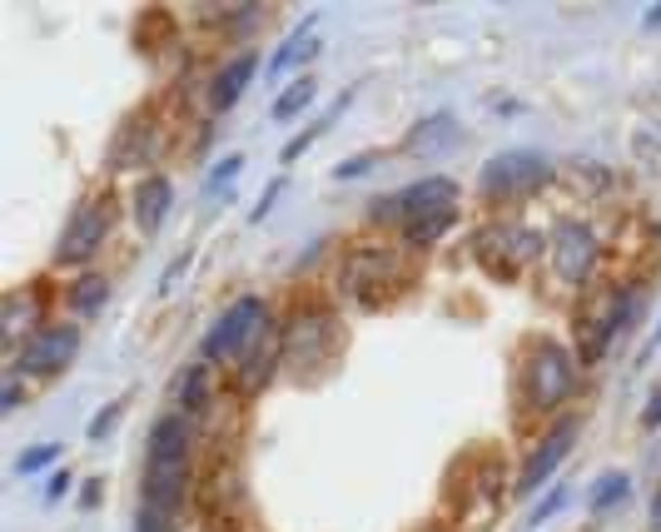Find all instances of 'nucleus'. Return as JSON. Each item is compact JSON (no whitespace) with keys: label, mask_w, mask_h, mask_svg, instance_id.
<instances>
[{"label":"nucleus","mask_w":661,"mask_h":532,"mask_svg":"<svg viewBox=\"0 0 661 532\" xmlns=\"http://www.w3.org/2000/svg\"><path fill=\"white\" fill-rule=\"evenodd\" d=\"M582 389V358L567 349V343L537 339L522 343V358H518V393H522V408L537 418H562V403H572Z\"/></svg>","instance_id":"obj_1"},{"label":"nucleus","mask_w":661,"mask_h":532,"mask_svg":"<svg viewBox=\"0 0 661 532\" xmlns=\"http://www.w3.org/2000/svg\"><path fill=\"white\" fill-rule=\"evenodd\" d=\"M279 339V324H274L269 304L259 294H239L234 304L209 324V333L200 339V364H229L239 368L244 358H254L264 343Z\"/></svg>","instance_id":"obj_2"},{"label":"nucleus","mask_w":661,"mask_h":532,"mask_svg":"<svg viewBox=\"0 0 661 532\" xmlns=\"http://www.w3.org/2000/svg\"><path fill=\"white\" fill-rule=\"evenodd\" d=\"M343 343V329H339V314L319 299H298L289 308V319L279 324V354H283V368L298 373V379H314Z\"/></svg>","instance_id":"obj_3"},{"label":"nucleus","mask_w":661,"mask_h":532,"mask_svg":"<svg viewBox=\"0 0 661 532\" xmlns=\"http://www.w3.org/2000/svg\"><path fill=\"white\" fill-rule=\"evenodd\" d=\"M339 289L358 308H383L403 284H408V259L403 244H348L339 259Z\"/></svg>","instance_id":"obj_4"},{"label":"nucleus","mask_w":661,"mask_h":532,"mask_svg":"<svg viewBox=\"0 0 661 532\" xmlns=\"http://www.w3.org/2000/svg\"><path fill=\"white\" fill-rule=\"evenodd\" d=\"M597 259H602L597 225H592V219H582V214H567V219H557L552 235H547V264H552L557 284L587 289L592 274H597Z\"/></svg>","instance_id":"obj_5"},{"label":"nucleus","mask_w":661,"mask_h":532,"mask_svg":"<svg viewBox=\"0 0 661 532\" xmlns=\"http://www.w3.org/2000/svg\"><path fill=\"white\" fill-rule=\"evenodd\" d=\"M543 254V235L512 219H487L472 229V259L483 264L493 279H518L532 259Z\"/></svg>","instance_id":"obj_6"},{"label":"nucleus","mask_w":661,"mask_h":532,"mask_svg":"<svg viewBox=\"0 0 661 532\" xmlns=\"http://www.w3.org/2000/svg\"><path fill=\"white\" fill-rule=\"evenodd\" d=\"M552 179V165H547V154L537 150H503L493 154L483 169H478V194L487 204H512V200H527L537 194Z\"/></svg>","instance_id":"obj_7"},{"label":"nucleus","mask_w":661,"mask_h":532,"mask_svg":"<svg viewBox=\"0 0 661 532\" xmlns=\"http://www.w3.org/2000/svg\"><path fill=\"white\" fill-rule=\"evenodd\" d=\"M110 225H115V204H110L105 194H85V200L71 210L60 239H55L60 269H80V264H90L94 254L110 244Z\"/></svg>","instance_id":"obj_8"},{"label":"nucleus","mask_w":661,"mask_h":532,"mask_svg":"<svg viewBox=\"0 0 661 532\" xmlns=\"http://www.w3.org/2000/svg\"><path fill=\"white\" fill-rule=\"evenodd\" d=\"M458 179L453 175H423L414 179V185H403L398 194H378L373 204H368V219H378V225H408V219H423V214H437V210H453L458 204Z\"/></svg>","instance_id":"obj_9"},{"label":"nucleus","mask_w":661,"mask_h":532,"mask_svg":"<svg viewBox=\"0 0 661 532\" xmlns=\"http://www.w3.org/2000/svg\"><path fill=\"white\" fill-rule=\"evenodd\" d=\"M577 433H582V418H577V414H562V418H557V423L547 428L537 443H532L527 458H522L518 478H512V493H518V497L543 493V487L557 478V468L567 463V453L577 448Z\"/></svg>","instance_id":"obj_10"},{"label":"nucleus","mask_w":661,"mask_h":532,"mask_svg":"<svg viewBox=\"0 0 661 532\" xmlns=\"http://www.w3.org/2000/svg\"><path fill=\"white\" fill-rule=\"evenodd\" d=\"M80 343H85L80 324H46V329L11 358V368L21 379H60V373L80 358Z\"/></svg>","instance_id":"obj_11"},{"label":"nucleus","mask_w":661,"mask_h":532,"mask_svg":"<svg viewBox=\"0 0 661 532\" xmlns=\"http://www.w3.org/2000/svg\"><path fill=\"white\" fill-rule=\"evenodd\" d=\"M160 144H165V130H160L154 110L140 105L135 115H125V125H119L115 140H110L105 169L110 175H125V169H144V175H154L150 165L160 160Z\"/></svg>","instance_id":"obj_12"},{"label":"nucleus","mask_w":661,"mask_h":532,"mask_svg":"<svg viewBox=\"0 0 661 532\" xmlns=\"http://www.w3.org/2000/svg\"><path fill=\"white\" fill-rule=\"evenodd\" d=\"M637 308H641V289L637 284L616 289V294L602 304V314H597V329H587V339H582V364H597V358H602L607 349L626 333V324L637 319Z\"/></svg>","instance_id":"obj_13"},{"label":"nucleus","mask_w":661,"mask_h":532,"mask_svg":"<svg viewBox=\"0 0 661 532\" xmlns=\"http://www.w3.org/2000/svg\"><path fill=\"white\" fill-rule=\"evenodd\" d=\"M40 329H46V299H40V289H11L5 304H0V339H5V354L15 358Z\"/></svg>","instance_id":"obj_14"},{"label":"nucleus","mask_w":661,"mask_h":532,"mask_svg":"<svg viewBox=\"0 0 661 532\" xmlns=\"http://www.w3.org/2000/svg\"><path fill=\"white\" fill-rule=\"evenodd\" d=\"M254 75H259V50H254V46H244L239 55H229L225 65L209 75V85H204V100H209L214 115L234 110L239 96H244L249 85H254Z\"/></svg>","instance_id":"obj_15"},{"label":"nucleus","mask_w":661,"mask_h":532,"mask_svg":"<svg viewBox=\"0 0 661 532\" xmlns=\"http://www.w3.org/2000/svg\"><path fill=\"white\" fill-rule=\"evenodd\" d=\"M189 453H194V418L185 414H160L150 428V463H160V468H185Z\"/></svg>","instance_id":"obj_16"},{"label":"nucleus","mask_w":661,"mask_h":532,"mask_svg":"<svg viewBox=\"0 0 661 532\" xmlns=\"http://www.w3.org/2000/svg\"><path fill=\"white\" fill-rule=\"evenodd\" d=\"M169 204H175V179L169 175H140V185H135L130 194V214H135V229H140L144 239L160 235V225L169 219Z\"/></svg>","instance_id":"obj_17"},{"label":"nucleus","mask_w":661,"mask_h":532,"mask_svg":"<svg viewBox=\"0 0 661 532\" xmlns=\"http://www.w3.org/2000/svg\"><path fill=\"white\" fill-rule=\"evenodd\" d=\"M319 50H323L319 46V15H304V21L289 30V40L269 55V75L283 80L289 71H298V65H308V60H319Z\"/></svg>","instance_id":"obj_18"},{"label":"nucleus","mask_w":661,"mask_h":532,"mask_svg":"<svg viewBox=\"0 0 661 532\" xmlns=\"http://www.w3.org/2000/svg\"><path fill=\"white\" fill-rule=\"evenodd\" d=\"M189 497V463L185 468H160V463H144V493L140 503H154L165 512H179V503Z\"/></svg>","instance_id":"obj_19"},{"label":"nucleus","mask_w":661,"mask_h":532,"mask_svg":"<svg viewBox=\"0 0 661 532\" xmlns=\"http://www.w3.org/2000/svg\"><path fill=\"white\" fill-rule=\"evenodd\" d=\"M214 408V373H209V364H194L179 373V383H175V414H185V418H204Z\"/></svg>","instance_id":"obj_20"},{"label":"nucleus","mask_w":661,"mask_h":532,"mask_svg":"<svg viewBox=\"0 0 661 532\" xmlns=\"http://www.w3.org/2000/svg\"><path fill=\"white\" fill-rule=\"evenodd\" d=\"M453 225H458V204H453V210H437V214H423V219H408V225H398V244L408 249V254H428L433 244H443V239L453 235Z\"/></svg>","instance_id":"obj_21"},{"label":"nucleus","mask_w":661,"mask_h":532,"mask_svg":"<svg viewBox=\"0 0 661 532\" xmlns=\"http://www.w3.org/2000/svg\"><path fill=\"white\" fill-rule=\"evenodd\" d=\"M354 100H358V85H348V90H343V96H333V100H329V110H323V115H319V119H314V125H308V130H298V135H294V140L283 144V154H279V165H294V160H298V154H304V150H308V144H319V140H323V135H329V130H333V119H339V115H343V110L354 105Z\"/></svg>","instance_id":"obj_22"},{"label":"nucleus","mask_w":661,"mask_h":532,"mask_svg":"<svg viewBox=\"0 0 661 532\" xmlns=\"http://www.w3.org/2000/svg\"><path fill=\"white\" fill-rule=\"evenodd\" d=\"M194 21L209 25V30H225V36H249L264 21V5L259 0H249V5H200Z\"/></svg>","instance_id":"obj_23"},{"label":"nucleus","mask_w":661,"mask_h":532,"mask_svg":"<svg viewBox=\"0 0 661 532\" xmlns=\"http://www.w3.org/2000/svg\"><path fill=\"white\" fill-rule=\"evenodd\" d=\"M105 304H110V279H105V274L80 269L71 284H65V308H71V314H80V319H94Z\"/></svg>","instance_id":"obj_24"},{"label":"nucleus","mask_w":661,"mask_h":532,"mask_svg":"<svg viewBox=\"0 0 661 532\" xmlns=\"http://www.w3.org/2000/svg\"><path fill=\"white\" fill-rule=\"evenodd\" d=\"M448 144H458V119H453V115H428L423 125H414V135L403 140V150L433 154V150H448Z\"/></svg>","instance_id":"obj_25"},{"label":"nucleus","mask_w":661,"mask_h":532,"mask_svg":"<svg viewBox=\"0 0 661 532\" xmlns=\"http://www.w3.org/2000/svg\"><path fill=\"white\" fill-rule=\"evenodd\" d=\"M319 100V75H298L283 96H274V105H269V115H274V125H289V119H298L308 105Z\"/></svg>","instance_id":"obj_26"},{"label":"nucleus","mask_w":661,"mask_h":532,"mask_svg":"<svg viewBox=\"0 0 661 532\" xmlns=\"http://www.w3.org/2000/svg\"><path fill=\"white\" fill-rule=\"evenodd\" d=\"M567 503H572V487H567V483L547 487V493L537 497V503H532V512H527V518H522V528H527V532H537V528H543V522H552L557 512L567 508Z\"/></svg>","instance_id":"obj_27"},{"label":"nucleus","mask_w":661,"mask_h":532,"mask_svg":"<svg viewBox=\"0 0 661 532\" xmlns=\"http://www.w3.org/2000/svg\"><path fill=\"white\" fill-rule=\"evenodd\" d=\"M632 493V478L622 473V468H612V473H602L597 478V487H592V512H607V508H616L622 497Z\"/></svg>","instance_id":"obj_28"},{"label":"nucleus","mask_w":661,"mask_h":532,"mask_svg":"<svg viewBox=\"0 0 661 532\" xmlns=\"http://www.w3.org/2000/svg\"><path fill=\"white\" fill-rule=\"evenodd\" d=\"M244 165H249V160H244L239 150H234V154H219V160L209 165V175H204L200 190H204V194H225V185H234V179L244 175Z\"/></svg>","instance_id":"obj_29"},{"label":"nucleus","mask_w":661,"mask_h":532,"mask_svg":"<svg viewBox=\"0 0 661 532\" xmlns=\"http://www.w3.org/2000/svg\"><path fill=\"white\" fill-rule=\"evenodd\" d=\"M119 418H125V398L105 403V408H100V414L90 418V428H85V438H90V443H105V438L119 428Z\"/></svg>","instance_id":"obj_30"},{"label":"nucleus","mask_w":661,"mask_h":532,"mask_svg":"<svg viewBox=\"0 0 661 532\" xmlns=\"http://www.w3.org/2000/svg\"><path fill=\"white\" fill-rule=\"evenodd\" d=\"M55 463H60V443H40V448H25L21 458H15V473L30 478V473H40V468H55Z\"/></svg>","instance_id":"obj_31"},{"label":"nucleus","mask_w":661,"mask_h":532,"mask_svg":"<svg viewBox=\"0 0 661 532\" xmlns=\"http://www.w3.org/2000/svg\"><path fill=\"white\" fill-rule=\"evenodd\" d=\"M135 532H175V512L154 508V503H140V518H135Z\"/></svg>","instance_id":"obj_32"},{"label":"nucleus","mask_w":661,"mask_h":532,"mask_svg":"<svg viewBox=\"0 0 661 532\" xmlns=\"http://www.w3.org/2000/svg\"><path fill=\"white\" fill-rule=\"evenodd\" d=\"M21 398H25V379L15 368H5V383H0V418H11L15 408H21Z\"/></svg>","instance_id":"obj_33"},{"label":"nucleus","mask_w":661,"mask_h":532,"mask_svg":"<svg viewBox=\"0 0 661 532\" xmlns=\"http://www.w3.org/2000/svg\"><path fill=\"white\" fill-rule=\"evenodd\" d=\"M378 160H383V154H378V150L348 154L343 165H333V179H358V175H368V169H378Z\"/></svg>","instance_id":"obj_34"},{"label":"nucleus","mask_w":661,"mask_h":532,"mask_svg":"<svg viewBox=\"0 0 661 532\" xmlns=\"http://www.w3.org/2000/svg\"><path fill=\"white\" fill-rule=\"evenodd\" d=\"M279 194H283V175H274L269 185H264V190H259V204L249 210V219H254V225H264V219H269V214H274V204H279Z\"/></svg>","instance_id":"obj_35"},{"label":"nucleus","mask_w":661,"mask_h":532,"mask_svg":"<svg viewBox=\"0 0 661 532\" xmlns=\"http://www.w3.org/2000/svg\"><path fill=\"white\" fill-rule=\"evenodd\" d=\"M189 259H194V254H189V249H185V254H179V259H175V264H169V269H165V274H160V294H169V289H175V284H179V274H185V269H189Z\"/></svg>","instance_id":"obj_36"},{"label":"nucleus","mask_w":661,"mask_h":532,"mask_svg":"<svg viewBox=\"0 0 661 532\" xmlns=\"http://www.w3.org/2000/svg\"><path fill=\"white\" fill-rule=\"evenodd\" d=\"M71 483H75V478L65 473V468H55V473H50V483H46V503H60V497L71 493Z\"/></svg>","instance_id":"obj_37"},{"label":"nucleus","mask_w":661,"mask_h":532,"mask_svg":"<svg viewBox=\"0 0 661 532\" xmlns=\"http://www.w3.org/2000/svg\"><path fill=\"white\" fill-rule=\"evenodd\" d=\"M641 428H661V389L647 398V408H641Z\"/></svg>","instance_id":"obj_38"},{"label":"nucleus","mask_w":661,"mask_h":532,"mask_svg":"<svg viewBox=\"0 0 661 532\" xmlns=\"http://www.w3.org/2000/svg\"><path fill=\"white\" fill-rule=\"evenodd\" d=\"M100 497H105V487H100V478H94V483H85V493H80V503H85V508H94Z\"/></svg>","instance_id":"obj_39"},{"label":"nucleus","mask_w":661,"mask_h":532,"mask_svg":"<svg viewBox=\"0 0 661 532\" xmlns=\"http://www.w3.org/2000/svg\"><path fill=\"white\" fill-rule=\"evenodd\" d=\"M647 528H651V532H661V487H657V497H651V512H647Z\"/></svg>","instance_id":"obj_40"},{"label":"nucleus","mask_w":661,"mask_h":532,"mask_svg":"<svg viewBox=\"0 0 661 532\" xmlns=\"http://www.w3.org/2000/svg\"><path fill=\"white\" fill-rule=\"evenodd\" d=\"M641 30H661V5H651V11L641 15Z\"/></svg>","instance_id":"obj_41"},{"label":"nucleus","mask_w":661,"mask_h":532,"mask_svg":"<svg viewBox=\"0 0 661 532\" xmlns=\"http://www.w3.org/2000/svg\"><path fill=\"white\" fill-rule=\"evenodd\" d=\"M657 349H661V324H657V329H651V339H647V349H641V364H647V358H651V354H657Z\"/></svg>","instance_id":"obj_42"}]
</instances>
